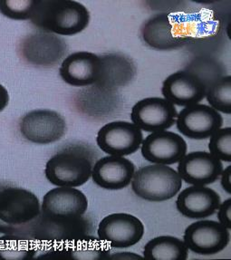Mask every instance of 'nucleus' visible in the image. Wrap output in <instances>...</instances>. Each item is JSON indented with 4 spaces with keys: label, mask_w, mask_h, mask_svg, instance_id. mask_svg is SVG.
<instances>
[{
    "label": "nucleus",
    "mask_w": 231,
    "mask_h": 260,
    "mask_svg": "<svg viewBox=\"0 0 231 260\" xmlns=\"http://www.w3.org/2000/svg\"><path fill=\"white\" fill-rule=\"evenodd\" d=\"M97 156L95 149L90 144L83 142L68 143L46 162V179L56 187H80L92 177Z\"/></svg>",
    "instance_id": "nucleus-1"
},
{
    "label": "nucleus",
    "mask_w": 231,
    "mask_h": 260,
    "mask_svg": "<svg viewBox=\"0 0 231 260\" xmlns=\"http://www.w3.org/2000/svg\"><path fill=\"white\" fill-rule=\"evenodd\" d=\"M30 21L41 31L69 37L88 26L90 12L73 0H36Z\"/></svg>",
    "instance_id": "nucleus-2"
},
{
    "label": "nucleus",
    "mask_w": 231,
    "mask_h": 260,
    "mask_svg": "<svg viewBox=\"0 0 231 260\" xmlns=\"http://www.w3.org/2000/svg\"><path fill=\"white\" fill-rule=\"evenodd\" d=\"M40 214L41 205L36 194L21 187L0 184V233L29 238Z\"/></svg>",
    "instance_id": "nucleus-3"
},
{
    "label": "nucleus",
    "mask_w": 231,
    "mask_h": 260,
    "mask_svg": "<svg viewBox=\"0 0 231 260\" xmlns=\"http://www.w3.org/2000/svg\"><path fill=\"white\" fill-rule=\"evenodd\" d=\"M182 180L168 165L151 164L135 172L131 189L139 198L151 202L169 201L180 192Z\"/></svg>",
    "instance_id": "nucleus-4"
},
{
    "label": "nucleus",
    "mask_w": 231,
    "mask_h": 260,
    "mask_svg": "<svg viewBox=\"0 0 231 260\" xmlns=\"http://www.w3.org/2000/svg\"><path fill=\"white\" fill-rule=\"evenodd\" d=\"M87 209L88 200L80 189L56 187L43 198L40 216L53 222H76L83 218Z\"/></svg>",
    "instance_id": "nucleus-5"
},
{
    "label": "nucleus",
    "mask_w": 231,
    "mask_h": 260,
    "mask_svg": "<svg viewBox=\"0 0 231 260\" xmlns=\"http://www.w3.org/2000/svg\"><path fill=\"white\" fill-rule=\"evenodd\" d=\"M68 44L57 35L38 31L23 38L19 46L22 59L37 68H53L68 53Z\"/></svg>",
    "instance_id": "nucleus-6"
},
{
    "label": "nucleus",
    "mask_w": 231,
    "mask_h": 260,
    "mask_svg": "<svg viewBox=\"0 0 231 260\" xmlns=\"http://www.w3.org/2000/svg\"><path fill=\"white\" fill-rule=\"evenodd\" d=\"M145 232L143 223L129 213H113L102 219L97 235L102 243L113 248H127L143 239Z\"/></svg>",
    "instance_id": "nucleus-7"
},
{
    "label": "nucleus",
    "mask_w": 231,
    "mask_h": 260,
    "mask_svg": "<svg viewBox=\"0 0 231 260\" xmlns=\"http://www.w3.org/2000/svg\"><path fill=\"white\" fill-rule=\"evenodd\" d=\"M19 131L30 143L46 145L63 138L67 133V122L53 110H34L22 117Z\"/></svg>",
    "instance_id": "nucleus-8"
},
{
    "label": "nucleus",
    "mask_w": 231,
    "mask_h": 260,
    "mask_svg": "<svg viewBox=\"0 0 231 260\" xmlns=\"http://www.w3.org/2000/svg\"><path fill=\"white\" fill-rule=\"evenodd\" d=\"M229 231L219 221L203 218L187 226L183 241L190 251L210 256L227 248L230 239Z\"/></svg>",
    "instance_id": "nucleus-9"
},
{
    "label": "nucleus",
    "mask_w": 231,
    "mask_h": 260,
    "mask_svg": "<svg viewBox=\"0 0 231 260\" xmlns=\"http://www.w3.org/2000/svg\"><path fill=\"white\" fill-rule=\"evenodd\" d=\"M143 132L133 122L116 121L103 126L98 132V147L108 155L125 156L134 154L141 148Z\"/></svg>",
    "instance_id": "nucleus-10"
},
{
    "label": "nucleus",
    "mask_w": 231,
    "mask_h": 260,
    "mask_svg": "<svg viewBox=\"0 0 231 260\" xmlns=\"http://www.w3.org/2000/svg\"><path fill=\"white\" fill-rule=\"evenodd\" d=\"M176 107L160 97H148L137 102L130 112L131 122L142 131L156 133L170 129L176 122Z\"/></svg>",
    "instance_id": "nucleus-11"
},
{
    "label": "nucleus",
    "mask_w": 231,
    "mask_h": 260,
    "mask_svg": "<svg viewBox=\"0 0 231 260\" xmlns=\"http://www.w3.org/2000/svg\"><path fill=\"white\" fill-rule=\"evenodd\" d=\"M177 129L193 140H205L221 128L223 118L210 105L196 104L186 106L177 115Z\"/></svg>",
    "instance_id": "nucleus-12"
},
{
    "label": "nucleus",
    "mask_w": 231,
    "mask_h": 260,
    "mask_svg": "<svg viewBox=\"0 0 231 260\" xmlns=\"http://www.w3.org/2000/svg\"><path fill=\"white\" fill-rule=\"evenodd\" d=\"M187 143L181 135L169 131L151 133L144 139L141 151L144 159L152 164H177L187 152Z\"/></svg>",
    "instance_id": "nucleus-13"
},
{
    "label": "nucleus",
    "mask_w": 231,
    "mask_h": 260,
    "mask_svg": "<svg viewBox=\"0 0 231 260\" xmlns=\"http://www.w3.org/2000/svg\"><path fill=\"white\" fill-rule=\"evenodd\" d=\"M103 71L101 56L81 51L63 59L59 75L67 84L75 87H86L98 83Z\"/></svg>",
    "instance_id": "nucleus-14"
},
{
    "label": "nucleus",
    "mask_w": 231,
    "mask_h": 260,
    "mask_svg": "<svg viewBox=\"0 0 231 260\" xmlns=\"http://www.w3.org/2000/svg\"><path fill=\"white\" fill-rule=\"evenodd\" d=\"M207 85L196 74L179 71L164 80L161 92L173 105L189 106L200 104L206 97Z\"/></svg>",
    "instance_id": "nucleus-15"
},
{
    "label": "nucleus",
    "mask_w": 231,
    "mask_h": 260,
    "mask_svg": "<svg viewBox=\"0 0 231 260\" xmlns=\"http://www.w3.org/2000/svg\"><path fill=\"white\" fill-rule=\"evenodd\" d=\"M222 171V161L207 151L186 153L178 166V173L181 180L194 186L214 183Z\"/></svg>",
    "instance_id": "nucleus-16"
},
{
    "label": "nucleus",
    "mask_w": 231,
    "mask_h": 260,
    "mask_svg": "<svg viewBox=\"0 0 231 260\" xmlns=\"http://www.w3.org/2000/svg\"><path fill=\"white\" fill-rule=\"evenodd\" d=\"M135 165L122 156L108 155L98 159L92 169V179L102 189L119 190L130 185Z\"/></svg>",
    "instance_id": "nucleus-17"
},
{
    "label": "nucleus",
    "mask_w": 231,
    "mask_h": 260,
    "mask_svg": "<svg viewBox=\"0 0 231 260\" xmlns=\"http://www.w3.org/2000/svg\"><path fill=\"white\" fill-rule=\"evenodd\" d=\"M220 205L219 193L207 186L191 185L176 200L178 211L186 218L203 219L214 214Z\"/></svg>",
    "instance_id": "nucleus-18"
},
{
    "label": "nucleus",
    "mask_w": 231,
    "mask_h": 260,
    "mask_svg": "<svg viewBox=\"0 0 231 260\" xmlns=\"http://www.w3.org/2000/svg\"><path fill=\"white\" fill-rule=\"evenodd\" d=\"M141 37L146 46L155 50H173L186 43L184 37L176 34L173 21L167 14H158L144 22Z\"/></svg>",
    "instance_id": "nucleus-19"
},
{
    "label": "nucleus",
    "mask_w": 231,
    "mask_h": 260,
    "mask_svg": "<svg viewBox=\"0 0 231 260\" xmlns=\"http://www.w3.org/2000/svg\"><path fill=\"white\" fill-rule=\"evenodd\" d=\"M101 58L103 71L97 85L115 88L126 85L134 78L136 68L130 57L122 54H109Z\"/></svg>",
    "instance_id": "nucleus-20"
},
{
    "label": "nucleus",
    "mask_w": 231,
    "mask_h": 260,
    "mask_svg": "<svg viewBox=\"0 0 231 260\" xmlns=\"http://www.w3.org/2000/svg\"><path fill=\"white\" fill-rule=\"evenodd\" d=\"M188 256L184 241L173 236L156 237L143 248V258L148 260H186Z\"/></svg>",
    "instance_id": "nucleus-21"
},
{
    "label": "nucleus",
    "mask_w": 231,
    "mask_h": 260,
    "mask_svg": "<svg viewBox=\"0 0 231 260\" xmlns=\"http://www.w3.org/2000/svg\"><path fill=\"white\" fill-rule=\"evenodd\" d=\"M58 253L67 254L75 259H105L108 258L106 255L110 250L99 239L83 236L58 248Z\"/></svg>",
    "instance_id": "nucleus-22"
},
{
    "label": "nucleus",
    "mask_w": 231,
    "mask_h": 260,
    "mask_svg": "<svg viewBox=\"0 0 231 260\" xmlns=\"http://www.w3.org/2000/svg\"><path fill=\"white\" fill-rule=\"evenodd\" d=\"M37 254V245L32 239L20 235L0 237V260L31 259Z\"/></svg>",
    "instance_id": "nucleus-23"
},
{
    "label": "nucleus",
    "mask_w": 231,
    "mask_h": 260,
    "mask_svg": "<svg viewBox=\"0 0 231 260\" xmlns=\"http://www.w3.org/2000/svg\"><path fill=\"white\" fill-rule=\"evenodd\" d=\"M207 100L210 107L219 113H231V76H221L207 88Z\"/></svg>",
    "instance_id": "nucleus-24"
},
{
    "label": "nucleus",
    "mask_w": 231,
    "mask_h": 260,
    "mask_svg": "<svg viewBox=\"0 0 231 260\" xmlns=\"http://www.w3.org/2000/svg\"><path fill=\"white\" fill-rule=\"evenodd\" d=\"M209 150L212 155L225 162H231V128H220L210 137Z\"/></svg>",
    "instance_id": "nucleus-25"
},
{
    "label": "nucleus",
    "mask_w": 231,
    "mask_h": 260,
    "mask_svg": "<svg viewBox=\"0 0 231 260\" xmlns=\"http://www.w3.org/2000/svg\"><path fill=\"white\" fill-rule=\"evenodd\" d=\"M36 0H0V13L15 20H30Z\"/></svg>",
    "instance_id": "nucleus-26"
},
{
    "label": "nucleus",
    "mask_w": 231,
    "mask_h": 260,
    "mask_svg": "<svg viewBox=\"0 0 231 260\" xmlns=\"http://www.w3.org/2000/svg\"><path fill=\"white\" fill-rule=\"evenodd\" d=\"M218 219L219 222L227 229L231 230V199L228 198L219 205L218 209Z\"/></svg>",
    "instance_id": "nucleus-27"
},
{
    "label": "nucleus",
    "mask_w": 231,
    "mask_h": 260,
    "mask_svg": "<svg viewBox=\"0 0 231 260\" xmlns=\"http://www.w3.org/2000/svg\"><path fill=\"white\" fill-rule=\"evenodd\" d=\"M220 182H221V186H222L223 189L228 193L231 194V166L228 165L227 168L223 170L221 174H220Z\"/></svg>",
    "instance_id": "nucleus-28"
},
{
    "label": "nucleus",
    "mask_w": 231,
    "mask_h": 260,
    "mask_svg": "<svg viewBox=\"0 0 231 260\" xmlns=\"http://www.w3.org/2000/svg\"><path fill=\"white\" fill-rule=\"evenodd\" d=\"M109 259L137 260L143 259V256H140L133 252H118L109 256Z\"/></svg>",
    "instance_id": "nucleus-29"
},
{
    "label": "nucleus",
    "mask_w": 231,
    "mask_h": 260,
    "mask_svg": "<svg viewBox=\"0 0 231 260\" xmlns=\"http://www.w3.org/2000/svg\"><path fill=\"white\" fill-rule=\"evenodd\" d=\"M9 102V92L2 84H0V113L8 106Z\"/></svg>",
    "instance_id": "nucleus-30"
}]
</instances>
